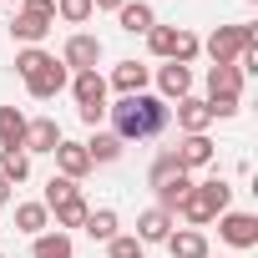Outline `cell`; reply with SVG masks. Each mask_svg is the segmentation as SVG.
<instances>
[{"label": "cell", "mask_w": 258, "mask_h": 258, "mask_svg": "<svg viewBox=\"0 0 258 258\" xmlns=\"http://www.w3.org/2000/svg\"><path fill=\"white\" fill-rule=\"evenodd\" d=\"M111 116V137L116 142H152L167 132V121H172V106L152 91H137V96H121L116 106H106Z\"/></svg>", "instance_id": "cell-1"}, {"label": "cell", "mask_w": 258, "mask_h": 258, "mask_svg": "<svg viewBox=\"0 0 258 258\" xmlns=\"http://www.w3.org/2000/svg\"><path fill=\"white\" fill-rule=\"evenodd\" d=\"M228 203H233V187L223 177H208V182H192L187 187V198L172 208V218H182L187 228H208L218 213H228Z\"/></svg>", "instance_id": "cell-2"}, {"label": "cell", "mask_w": 258, "mask_h": 258, "mask_svg": "<svg viewBox=\"0 0 258 258\" xmlns=\"http://www.w3.org/2000/svg\"><path fill=\"white\" fill-rule=\"evenodd\" d=\"M203 51H208L213 66H233L243 51H258V26H218L203 41Z\"/></svg>", "instance_id": "cell-3"}, {"label": "cell", "mask_w": 258, "mask_h": 258, "mask_svg": "<svg viewBox=\"0 0 258 258\" xmlns=\"http://www.w3.org/2000/svg\"><path fill=\"white\" fill-rule=\"evenodd\" d=\"M96 61H101V36L71 31L66 46H61V66H66V71H96Z\"/></svg>", "instance_id": "cell-4"}, {"label": "cell", "mask_w": 258, "mask_h": 258, "mask_svg": "<svg viewBox=\"0 0 258 258\" xmlns=\"http://www.w3.org/2000/svg\"><path fill=\"white\" fill-rule=\"evenodd\" d=\"M218 238L228 248H258V213H218Z\"/></svg>", "instance_id": "cell-5"}, {"label": "cell", "mask_w": 258, "mask_h": 258, "mask_svg": "<svg viewBox=\"0 0 258 258\" xmlns=\"http://www.w3.org/2000/svg\"><path fill=\"white\" fill-rule=\"evenodd\" d=\"M167 152H172V162H177L182 172L213 167V157H218V147H213V137H208V132H198V137H177V147H167Z\"/></svg>", "instance_id": "cell-6"}, {"label": "cell", "mask_w": 258, "mask_h": 258, "mask_svg": "<svg viewBox=\"0 0 258 258\" xmlns=\"http://www.w3.org/2000/svg\"><path fill=\"white\" fill-rule=\"evenodd\" d=\"M66 81H71V71L51 56L41 71H31V76H26V91H31L36 101H51V96H61V91H66Z\"/></svg>", "instance_id": "cell-7"}, {"label": "cell", "mask_w": 258, "mask_h": 258, "mask_svg": "<svg viewBox=\"0 0 258 258\" xmlns=\"http://www.w3.org/2000/svg\"><path fill=\"white\" fill-rule=\"evenodd\" d=\"M243 71L238 66H208V96L203 101H243Z\"/></svg>", "instance_id": "cell-8"}, {"label": "cell", "mask_w": 258, "mask_h": 258, "mask_svg": "<svg viewBox=\"0 0 258 258\" xmlns=\"http://www.w3.org/2000/svg\"><path fill=\"white\" fill-rule=\"evenodd\" d=\"M61 121L56 116H31L26 121V152H56L61 147Z\"/></svg>", "instance_id": "cell-9"}, {"label": "cell", "mask_w": 258, "mask_h": 258, "mask_svg": "<svg viewBox=\"0 0 258 258\" xmlns=\"http://www.w3.org/2000/svg\"><path fill=\"white\" fill-rule=\"evenodd\" d=\"M172 116H177V132H182V137H198V132H208V126H213V111H208L203 96H182Z\"/></svg>", "instance_id": "cell-10"}, {"label": "cell", "mask_w": 258, "mask_h": 258, "mask_svg": "<svg viewBox=\"0 0 258 258\" xmlns=\"http://www.w3.org/2000/svg\"><path fill=\"white\" fill-rule=\"evenodd\" d=\"M157 96L162 101H182V96H192V66H157Z\"/></svg>", "instance_id": "cell-11"}, {"label": "cell", "mask_w": 258, "mask_h": 258, "mask_svg": "<svg viewBox=\"0 0 258 258\" xmlns=\"http://www.w3.org/2000/svg\"><path fill=\"white\" fill-rule=\"evenodd\" d=\"M71 96H76V106H106V76L101 71H71Z\"/></svg>", "instance_id": "cell-12"}, {"label": "cell", "mask_w": 258, "mask_h": 258, "mask_svg": "<svg viewBox=\"0 0 258 258\" xmlns=\"http://www.w3.org/2000/svg\"><path fill=\"white\" fill-rule=\"evenodd\" d=\"M51 157H56V172H61V177H71V182H81V177L91 172L86 147H81V142H71V137H61V147H56Z\"/></svg>", "instance_id": "cell-13"}, {"label": "cell", "mask_w": 258, "mask_h": 258, "mask_svg": "<svg viewBox=\"0 0 258 258\" xmlns=\"http://www.w3.org/2000/svg\"><path fill=\"white\" fill-rule=\"evenodd\" d=\"M172 228H177V218H172V213H162V208H147V213L137 218V233H132V238L147 248V243H167V233H172Z\"/></svg>", "instance_id": "cell-14"}, {"label": "cell", "mask_w": 258, "mask_h": 258, "mask_svg": "<svg viewBox=\"0 0 258 258\" xmlns=\"http://www.w3.org/2000/svg\"><path fill=\"white\" fill-rule=\"evenodd\" d=\"M167 253H172V258H213L203 228H177V233H167Z\"/></svg>", "instance_id": "cell-15"}, {"label": "cell", "mask_w": 258, "mask_h": 258, "mask_svg": "<svg viewBox=\"0 0 258 258\" xmlns=\"http://www.w3.org/2000/svg\"><path fill=\"white\" fill-rule=\"evenodd\" d=\"M116 26H121L126 36H147V31L157 26V11L147 6V0H126V6L116 11Z\"/></svg>", "instance_id": "cell-16"}, {"label": "cell", "mask_w": 258, "mask_h": 258, "mask_svg": "<svg viewBox=\"0 0 258 258\" xmlns=\"http://www.w3.org/2000/svg\"><path fill=\"white\" fill-rule=\"evenodd\" d=\"M147 81H152V66H142V61H116V71H111V86H116L121 96L147 91Z\"/></svg>", "instance_id": "cell-17"}, {"label": "cell", "mask_w": 258, "mask_h": 258, "mask_svg": "<svg viewBox=\"0 0 258 258\" xmlns=\"http://www.w3.org/2000/svg\"><path fill=\"white\" fill-rule=\"evenodd\" d=\"M51 26H56V21H41V16H26V11L11 16V36H16L21 46H41V41L51 36Z\"/></svg>", "instance_id": "cell-18"}, {"label": "cell", "mask_w": 258, "mask_h": 258, "mask_svg": "<svg viewBox=\"0 0 258 258\" xmlns=\"http://www.w3.org/2000/svg\"><path fill=\"white\" fill-rule=\"evenodd\" d=\"M187 187H192V172H172V177H162V182H152V192H157V203L152 208H162V213H172L182 198H187Z\"/></svg>", "instance_id": "cell-19"}, {"label": "cell", "mask_w": 258, "mask_h": 258, "mask_svg": "<svg viewBox=\"0 0 258 258\" xmlns=\"http://www.w3.org/2000/svg\"><path fill=\"white\" fill-rule=\"evenodd\" d=\"M31 258H76V243H71V233L46 228L41 238H31Z\"/></svg>", "instance_id": "cell-20"}, {"label": "cell", "mask_w": 258, "mask_h": 258, "mask_svg": "<svg viewBox=\"0 0 258 258\" xmlns=\"http://www.w3.org/2000/svg\"><path fill=\"white\" fill-rule=\"evenodd\" d=\"M116 228H121V218H116L111 208H91V213H86V223H81V233H86L91 243H111V238H116Z\"/></svg>", "instance_id": "cell-21"}, {"label": "cell", "mask_w": 258, "mask_h": 258, "mask_svg": "<svg viewBox=\"0 0 258 258\" xmlns=\"http://www.w3.org/2000/svg\"><path fill=\"white\" fill-rule=\"evenodd\" d=\"M26 121L21 106H0V147H26Z\"/></svg>", "instance_id": "cell-22"}, {"label": "cell", "mask_w": 258, "mask_h": 258, "mask_svg": "<svg viewBox=\"0 0 258 258\" xmlns=\"http://www.w3.org/2000/svg\"><path fill=\"white\" fill-rule=\"evenodd\" d=\"M16 228H21L26 238H41V233L51 228V213H46V203H16Z\"/></svg>", "instance_id": "cell-23"}, {"label": "cell", "mask_w": 258, "mask_h": 258, "mask_svg": "<svg viewBox=\"0 0 258 258\" xmlns=\"http://www.w3.org/2000/svg\"><path fill=\"white\" fill-rule=\"evenodd\" d=\"M0 177H6L11 187L31 177V152L26 147H0Z\"/></svg>", "instance_id": "cell-24"}, {"label": "cell", "mask_w": 258, "mask_h": 258, "mask_svg": "<svg viewBox=\"0 0 258 258\" xmlns=\"http://www.w3.org/2000/svg\"><path fill=\"white\" fill-rule=\"evenodd\" d=\"M198 56H203V41H198L192 31L177 26V36H172V56H167V61H172V66H192Z\"/></svg>", "instance_id": "cell-25"}, {"label": "cell", "mask_w": 258, "mask_h": 258, "mask_svg": "<svg viewBox=\"0 0 258 258\" xmlns=\"http://www.w3.org/2000/svg\"><path fill=\"white\" fill-rule=\"evenodd\" d=\"M81 147H86V157H91V167H96V162H116L126 142H116L111 132H96V137H91V142H81Z\"/></svg>", "instance_id": "cell-26"}, {"label": "cell", "mask_w": 258, "mask_h": 258, "mask_svg": "<svg viewBox=\"0 0 258 258\" xmlns=\"http://www.w3.org/2000/svg\"><path fill=\"white\" fill-rule=\"evenodd\" d=\"M71 198H81V182H71V177H61V172H56V177L46 182V192H41L46 213H51V208H61V203H71Z\"/></svg>", "instance_id": "cell-27"}, {"label": "cell", "mask_w": 258, "mask_h": 258, "mask_svg": "<svg viewBox=\"0 0 258 258\" xmlns=\"http://www.w3.org/2000/svg\"><path fill=\"white\" fill-rule=\"evenodd\" d=\"M51 213H56V233H71V228L86 223L91 203H86V198H71V203H61V208H51Z\"/></svg>", "instance_id": "cell-28"}, {"label": "cell", "mask_w": 258, "mask_h": 258, "mask_svg": "<svg viewBox=\"0 0 258 258\" xmlns=\"http://www.w3.org/2000/svg\"><path fill=\"white\" fill-rule=\"evenodd\" d=\"M56 21H66V26H86V21H91V0H56Z\"/></svg>", "instance_id": "cell-29"}, {"label": "cell", "mask_w": 258, "mask_h": 258, "mask_svg": "<svg viewBox=\"0 0 258 258\" xmlns=\"http://www.w3.org/2000/svg\"><path fill=\"white\" fill-rule=\"evenodd\" d=\"M46 61H51V51H41V46H21V51H16V71H21V81H26L31 71H41Z\"/></svg>", "instance_id": "cell-30"}, {"label": "cell", "mask_w": 258, "mask_h": 258, "mask_svg": "<svg viewBox=\"0 0 258 258\" xmlns=\"http://www.w3.org/2000/svg\"><path fill=\"white\" fill-rule=\"evenodd\" d=\"M172 36H177V26H152V31H147V51L167 61V56H172Z\"/></svg>", "instance_id": "cell-31"}, {"label": "cell", "mask_w": 258, "mask_h": 258, "mask_svg": "<svg viewBox=\"0 0 258 258\" xmlns=\"http://www.w3.org/2000/svg\"><path fill=\"white\" fill-rule=\"evenodd\" d=\"M106 253H111V258H147V248H142L132 233H116V238L106 243Z\"/></svg>", "instance_id": "cell-32"}, {"label": "cell", "mask_w": 258, "mask_h": 258, "mask_svg": "<svg viewBox=\"0 0 258 258\" xmlns=\"http://www.w3.org/2000/svg\"><path fill=\"white\" fill-rule=\"evenodd\" d=\"M172 172H182V167H177V162H172V152L162 147V152H157V162H152V172H147V182H162V177H172Z\"/></svg>", "instance_id": "cell-33"}, {"label": "cell", "mask_w": 258, "mask_h": 258, "mask_svg": "<svg viewBox=\"0 0 258 258\" xmlns=\"http://www.w3.org/2000/svg\"><path fill=\"white\" fill-rule=\"evenodd\" d=\"M16 11H26V16H41V21H56V0H21Z\"/></svg>", "instance_id": "cell-34"}, {"label": "cell", "mask_w": 258, "mask_h": 258, "mask_svg": "<svg viewBox=\"0 0 258 258\" xmlns=\"http://www.w3.org/2000/svg\"><path fill=\"white\" fill-rule=\"evenodd\" d=\"M208 111H213V121H233L243 111V101H208Z\"/></svg>", "instance_id": "cell-35"}, {"label": "cell", "mask_w": 258, "mask_h": 258, "mask_svg": "<svg viewBox=\"0 0 258 258\" xmlns=\"http://www.w3.org/2000/svg\"><path fill=\"white\" fill-rule=\"evenodd\" d=\"M76 116H81L86 126H101V121H106V106H76Z\"/></svg>", "instance_id": "cell-36"}, {"label": "cell", "mask_w": 258, "mask_h": 258, "mask_svg": "<svg viewBox=\"0 0 258 258\" xmlns=\"http://www.w3.org/2000/svg\"><path fill=\"white\" fill-rule=\"evenodd\" d=\"M126 0H91V11H121Z\"/></svg>", "instance_id": "cell-37"}, {"label": "cell", "mask_w": 258, "mask_h": 258, "mask_svg": "<svg viewBox=\"0 0 258 258\" xmlns=\"http://www.w3.org/2000/svg\"><path fill=\"white\" fill-rule=\"evenodd\" d=\"M6 203H11V182H6V177H0V208H6Z\"/></svg>", "instance_id": "cell-38"}, {"label": "cell", "mask_w": 258, "mask_h": 258, "mask_svg": "<svg viewBox=\"0 0 258 258\" xmlns=\"http://www.w3.org/2000/svg\"><path fill=\"white\" fill-rule=\"evenodd\" d=\"M6 6H21V0H6Z\"/></svg>", "instance_id": "cell-39"}, {"label": "cell", "mask_w": 258, "mask_h": 258, "mask_svg": "<svg viewBox=\"0 0 258 258\" xmlns=\"http://www.w3.org/2000/svg\"><path fill=\"white\" fill-rule=\"evenodd\" d=\"M0 258H6V253H0Z\"/></svg>", "instance_id": "cell-40"}]
</instances>
